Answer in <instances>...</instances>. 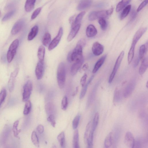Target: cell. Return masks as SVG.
Returning a JSON list of instances; mask_svg holds the SVG:
<instances>
[{"mask_svg":"<svg viewBox=\"0 0 148 148\" xmlns=\"http://www.w3.org/2000/svg\"><path fill=\"white\" fill-rule=\"evenodd\" d=\"M84 59L74 62L72 65L70 69V73L72 76L74 75L82 66L84 62Z\"/></svg>","mask_w":148,"mask_h":148,"instance_id":"obj_14","label":"cell"},{"mask_svg":"<svg viewBox=\"0 0 148 148\" xmlns=\"http://www.w3.org/2000/svg\"><path fill=\"white\" fill-rule=\"evenodd\" d=\"M147 42L145 45L144 44L141 45L140 47L139 50V57L140 60L142 59L147 49Z\"/></svg>","mask_w":148,"mask_h":148,"instance_id":"obj_31","label":"cell"},{"mask_svg":"<svg viewBox=\"0 0 148 148\" xmlns=\"http://www.w3.org/2000/svg\"><path fill=\"white\" fill-rule=\"evenodd\" d=\"M51 41V36L48 32H46L44 34L42 39L43 45L46 47L48 46Z\"/></svg>","mask_w":148,"mask_h":148,"instance_id":"obj_26","label":"cell"},{"mask_svg":"<svg viewBox=\"0 0 148 148\" xmlns=\"http://www.w3.org/2000/svg\"><path fill=\"white\" fill-rule=\"evenodd\" d=\"M19 44L18 39L14 40L10 45L7 54L8 62L10 63L12 61L16 53V50Z\"/></svg>","mask_w":148,"mask_h":148,"instance_id":"obj_3","label":"cell"},{"mask_svg":"<svg viewBox=\"0 0 148 148\" xmlns=\"http://www.w3.org/2000/svg\"><path fill=\"white\" fill-rule=\"evenodd\" d=\"M10 131V126L8 125H5L0 136V143L1 144H4L6 142Z\"/></svg>","mask_w":148,"mask_h":148,"instance_id":"obj_9","label":"cell"},{"mask_svg":"<svg viewBox=\"0 0 148 148\" xmlns=\"http://www.w3.org/2000/svg\"><path fill=\"white\" fill-rule=\"evenodd\" d=\"M96 91L97 88H94L90 95L89 99V104H91L94 100Z\"/></svg>","mask_w":148,"mask_h":148,"instance_id":"obj_45","label":"cell"},{"mask_svg":"<svg viewBox=\"0 0 148 148\" xmlns=\"http://www.w3.org/2000/svg\"><path fill=\"white\" fill-rule=\"evenodd\" d=\"M36 0H26L25 8L27 12H29L32 11L34 8Z\"/></svg>","mask_w":148,"mask_h":148,"instance_id":"obj_24","label":"cell"},{"mask_svg":"<svg viewBox=\"0 0 148 148\" xmlns=\"http://www.w3.org/2000/svg\"><path fill=\"white\" fill-rule=\"evenodd\" d=\"M24 23L23 19H19L14 24L11 30L12 35H15L18 33L22 29Z\"/></svg>","mask_w":148,"mask_h":148,"instance_id":"obj_13","label":"cell"},{"mask_svg":"<svg viewBox=\"0 0 148 148\" xmlns=\"http://www.w3.org/2000/svg\"><path fill=\"white\" fill-rule=\"evenodd\" d=\"M33 89L32 82L29 80L27 81L24 86L23 93V100L26 102L29 99Z\"/></svg>","mask_w":148,"mask_h":148,"instance_id":"obj_5","label":"cell"},{"mask_svg":"<svg viewBox=\"0 0 148 148\" xmlns=\"http://www.w3.org/2000/svg\"><path fill=\"white\" fill-rule=\"evenodd\" d=\"M135 86L134 83H129L125 88L123 92V96L125 98H127L130 96L132 93Z\"/></svg>","mask_w":148,"mask_h":148,"instance_id":"obj_20","label":"cell"},{"mask_svg":"<svg viewBox=\"0 0 148 148\" xmlns=\"http://www.w3.org/2000/svg\"><path fill=\"white\" fill-rule=\"evenodd\" d=\"M92 3V0H81L77 6V9L80 11L86 9L90 6Z\"/></svg>","mask_w":148,"mask_h":148,"instance_id":"obj_17","label":"cell"},{"mask_svg":"<svg viewBox=\"0 0 148 148\" xmlns=\"http://www.w3.org/2000/svg\"><path fill=\"white\" fill-rule=\"evenodd\" d=\"M99 113L98 112H96L92 122V129L94 132L96 129L97 126L99 121Z\"/></svg>","mask_w":148,"mask_h":148,"instance_id":"obj_38","label":"cell"},{"mask_svg":"<svg viewBox=\"0 0 148 148\" xmlns=\"http://www.w3.org/2000/svg\"><path fill=\"white\" fill-rule=\"evenodd\" d=\"M136 13L135 10H133L130 15V21H132L135 18L136 16Z\"/></svg>","mask_w":148,"mask_h":148,"instance_id":"obj_52","label":"cell"},{"mask_svg":"<svg viewBox=\"0 0 148 148\" xmlns=\"http://www.w3.org/2000/svg\"><path fill=\"white\" fill-rule=\"evenodd\" d=\"M146 87L147 88H148V81L146 83Z\"/></svg>","mask_w":148,"mask_h":148,"instance_id":"obj_58","label":"cell"},{"mask_svg":"<svg viewBox=\"0 0 148 148\" xmlns=\"http://www.w3.org/2000/svg\"><path fill=\"white\" fill-rule=\"evenodd\" d=\"M31 140L35 146L37 147L39 146V143L38 138L35 131L32 132L31 134Z\"/></svg>","mask_w":148,"mask_h":148,"instance_id":"obj_37","label":"cell"},{"mask_svg":"<svg viewBox=\"0 0 148 148\" xmlns=\"http://www.w3.org/2000/svg\"><path fill=\"white\" fill-rule=\"evenodd\" d=\"M93 77L94 76H92L89 79L86 84H85V85L82 87L83 88L82 89L79 96V99H83L87 91L88 85L91 82Z\"/></svg>","mask_w":148,"mask_h":148,"instance_id":"obj_28","label":"cell"},{"mask_svg":"<svg viewBox=\"0 0 148 148\" xmlns=\"http://www.w3.org/2000/svg\"><path fill=\"white\" fill-rule=\"evenodd\" d=\"M81 25V24L80 23L72 27V29L67 37L68 42H70L75 38L79 30Z\"/></svg>","mask_w":148,"mask_h":148,"instance_id":"obj_16","label":"cell"},{"mask_svg":"<svg viewBox=\"0 0 148 148\" xmlns=\"http://www.w3.org/2000/svg\"><path fill=\"white\" fill-rule=\"evenodd\" d=\"M113 11V8H112L110 9L106 10V12L108 15H111Z\"/></svg>","mask_w":148,"mask_h":148,"instance_id":"obj_55","label":"cell"},{"mask_svg":"<svg viewBox=\"0 0 148 148\" xmlns=\"http://www.w3.org/2000/svg\"><path fill=\"white\" fill-rule=\"evenodd\" d=\"M98 23L100 26L101 29L103 30H105L107 27V24L106 21L104 18L99 19Z\"/></svg>","mask_w":148,"mask_h":148,"instance_id":"obj_42","label":"cell"},{"mask_svg":"<svg viewBox=\"0 0 148 148\" xmlns=\"http://www.w3.org/2000/svg\"><path fill=\"white\" fill-rule=\"evenodd\" d=\"M94 132V131L92 128L88 135L85 143L87 144L88 147L89 148L92 147V146Z\"/></svg>","mask_w":148,"mask_h":148,"instance_id":"obj_29","label":"cell"},{"mask_svg":"<svg viewBox=\"0 0 148 148\" xmlns=\"http://www.w3.org/2000/svg\"><path fill=\"white\" fill-rule=\"evenodd\" d=\"M78 87H77L76 88V89H75V91L73 93V96H75L77 94V93L78 92Z\"/></svg>","mask_w":148,"mask_h":148,"instance_id":"obj_57","label":"cell"},{"mask_svg":"<svg viewBox=\"0 0 148 148\" xmlns=\"http://www.w3.org/2000/svg\"><path fill=\"white\" fill-rule=\"evenodd\" d=\"M18 71V69H16L11 73L8 83V88L10 92H12L14 89L15 78L17 75Z\"/></svg>","mask_w":148,"mask_h":148,"instance_id":"obj_12","label":"cell"},{"mask_svg":"<svg viewBox=\"0 0 148 148\" xmlns=\"http://www.w3.org/2000/svg\"><path fill=\"white\" fill-rule=\"evenodd\" d=\"M148 66L147 57H145L142 60L139 69V73L140 75H143L146 71Z\"/></svg>","mask_w":148,"mask_h":148,"instance_id":"obj_19","label":"cell"},{"mask_svg":"<svg viewBox=\"0 0 148 148\" xmlns=\"http://www.w3.org/2000/svg\"><path fill=\"white\" fill-rule=\"evenodd\" d=\"M32 108V104L29 100L26 101L23 113L25 115H28L30 112Z\"/></svg>","mask_w":148,"mask_h":148,"instance_id":"obj_39","label":"cell"},{"mask_svg":"<svg viewBox=\"0 0 148 148\" xmlns=\"http://www.w3.org/2000/svg\"><path fill=\"white\" fill-rule=\"evenodd\" d=\"M87 76V74H85L82 76L80 79V83L82 87L83 86L86 84Z\"/></svg>","mask_w":148,"mask_h":148,"instance_id":"obj_50","label":"cell"},{"mask_svg":"<svg viewBox=\"0 0 148 148\" xmlns=\"http://www.w3.org/2000/svg\"><path fill=\"white\" fill-rule=\"evenodd\" d=\"M140 59L139 56L137 57L135 59L134 64V67L135 68L137 66L139 63Z\"/></svg>","mask_w":148,"mask_h":148,"instance_id":"obj_53","label":"cell"},{"mask_svg":"<svg viewBox=\"0 0 148 148\" xmlns=\"http://www.w3.org/2000/svg\"><path fill=\"white\" fill-rule=\"evenodd\" d=\"M57 139L61 147L64 148L65 146V136L64 132H62L57 136Z\"/></svg>","mask_w":148,"mask_h":148,"instance_id":"obj_35","label":"cell"},{"mask_svg":"<svg viewBox=\"0 0 148 148\" xmlns=\"http://www.w3.org/2000/svg\"><path fill=\"white\" fill-rule=\"evenodd\" d=\"M131 0H122L117 5L116 8V12H119L126 7Z\"/></svg>","mask_w":148,"mask_h":148,"instance_id":"obj_30","label":"cell"},{"mask_svg":"<svg viewBox=\"0 0 148 148\" xmlns=\"http://www.w3.org/2000/svg\"><path fill=\"white\" fill-rule=\"evenodd\" d=\"M80 115H77L74 119L72 122V127L73 129L75 130L77 128L80 119Z\"/></svg>","mask_w":148,"mask_h":148,"instance_id":"obj_41","label":"cell"},{"mask_svg":"<svg viewBox=\"0 0 148 148\" xmlns=\"http://www.w3.org/2000/svg\"><path fill=\"white\" fill-rule=\"evenodd\" d=\"M63 29L62 27L60 28L56 36L51 41L48 46V49L51 51L54 49L59 43L63 34Z\"/></svg>","mask_w":148,"mask_h":148,"instance_id":"obj_6","label":"cell"},{"mask_svg":"<svg viewBox=\"0 0 148 148\" xmlns=\"http://www.w3.org/2000/svg\"><path fill=\"white\" fill-rule=\"evenodd\" d=\"M45 70L44 61L39 60L36 67L35 73L36 77L38 80L41 79L43 75Z\"/></svg>","mask_w":148,"mask_h":148,"instance_id":"obj_8","label":"cell"},{"mask_svg":"<svg viewBox=\"0 0 148 148\" xmlns=\"http://www.w3.org/2000/svg\"><path fill=\"white\" fill-rule=\"evenodd\" d=\"M66 77L65 65L63 62L60 63L58 67L57 78L58 85L60 89L64 87Z\"/></svg>","mask_w":148,"mask_h":148,"instance_id":"obj_1","label":"cell"},{"mask_svg":"<svg viewBox=\"0 0 148 148\" xmlns=\"http://www.w3.org/2000/svg\"><path fill=\"white\" fill-rule=\"evenodd\" d=\"M88 67V63H86L83 65L82 69L84 71H85L87 69Z\"/></svg>","mask_w":148,"mask_h":148,"instance_id":"obj_56","label":"cell"},{"mask_svg":"<svg viewBox=\"0 0 148 148\" xmlns=\"http://www.w3.org/2000/svg\"><path fill=\"white\" fill-rule=\"evenodd\" d=\"M147 29V28L146 27H142L139 29L134 34L132 44L136 46L138 42L146 32Z\"/></svg>","mask_w":148,"mask_h":148,"instance_id":"obj_15","label":"cell"},{"mask_svg":"<svg viewBox=\"0 0 148 148\" xmlns=\"http://www.w3.org/2000/svg\"><path fill=\"white\" fill-rule=\"evenodd\" d=\"M16 10H14L6 14L2 19V21H5L10 19L14 14Z\"/></svg>","mask_w":148,"mask_h":148,"instance_id":"obj_43","label":"cell"},{"mask_svg":"<svg viewBox=\"0 0 148 148\" xmlns=\"http://www.w3.org/2000/svg\"><path fill=\"white\" fill-rule=\"evenodd\" d=\"M38 31V27L37 25L33 26L29 33L27 37V40L29 41L32 40L37 35Z\"/></svg>","mask_w":148,"mask_h":148,"instance_id":"obj_22","label":"cell"},{"mask_svg":"<svg viewBox=\"0 0 148 148\" xmlns=\"http://www.w3.org/2000/svg\"><path fill=\"white\" fill-rule=\"evenodd\" d=\"M104 146L106 148H109L113 144V132H110L106 136L104 140Z\"/></svg>","mask_w":148,"mask_h":148,"instance_id":"obj_23","label":"cell"},{"mask_svg":"<svg viewBox=\"0 0 148 148\" xmlns=\"http://www.w3.org/2000/svg\"><path fill=\"white\" fill-rule=\"evenodd\" d=\"M135 139L132 134L130 132H127L125 134L124 143L128 147L133 148L134 147Z\"/></svg>","mask_w":148,"mask_h":148,"instance_id":"obj_10","label":"cell"},{"mask_svg":"<svg viewBox=\"0 0 148 148\" xmlns=\"http://www.w3.org/2000/svg\"><path fill=\"white\" fill-rule=\"evenodd\" d=\"M108 16L106 10L92 11L89 14L88 18L89 21H92L98 18H104Z\"/></svg>","mask_w":148,"mask_h":148,"instance_id":"obj_7","label":"cell"},{"mask_svg":"<svg viewBox=\"0 0 148 148\" xmlns=\"http://www.w3.org/2000/svg\"><path fill=\"white\" fill-rule=\"evenodd\" d=\"M19 124V121L16 120L14 123L12 127V130L14 136L16 138L18 137V135L20 132V130L18 129Z\"/></svg>","mask_w":148,"mask_h":148,"instance_id":"obj_40","label":"cell"},{"mask_svg":"<svg viewBox=\"0 0 148 148\" xmlns=\"http://www.w3.org/2000/svg\"><path fill=\"white\" fill-rule=\"evenodd\" d=\"M45 53V47L41 45L39 47L38 52L37 56L39 60L44 61Z\"/></svg>","mask_w":148,"mask_h":148,"instance_id":"obj_27","label":"cell"},{"mask_svg":"<svg viewBox=\"0 0 148 148\" xmlns=\"http://www.w3.org/2000/svg\"><path fill=\"white\" fill-rule=\"evenodd\" d=\"M83 47L82 46L77 43L74 49L70 51L71 62H75L83 58L82 54Z\"/></svg>","mask_w":148,"mask_h":148,"instance_id":"obj_2","label":"cell"},{"mask_svg":"<svg viewBox=\"0 0 148 148\" xmlns=\"http://www.w3.org/2000/svg\"><path fill=\"white\" fill-rule=\"evenodd\" d=\"M148 0H145L139 5L138 8L137 12H138L140 11L143 8H144L147 4Z\"/></svg>","mask_w":148,"mask_h":148,"instance_id":"obj_49","label":"cell"},{"mask_svg":"<svg viewBox=\"0 0 148 148\" xmlns=\"http://www.w3.org/2000/svg\"><path fill=\"white\" fill-rule=\"evenodd\" d=\"M1 16V11H0V17Z\"/></svg>","mask_w":148,"mask_h":148,"instance_id":"obj_59","label":"cell"},{"mask_svg":"<svg viewBox=\"0 0 148 148\" xmlns=\"http://www.w3.org/2000/svg\"><path fill=\"white\" fill-rule=\"evenodd\" d=\"M36 129L38 132L40 134L42 133L44 131V127L41 125H39L37 126Z\"/></svg>","mask_w":148,"mask_h":148,"instance_id":"obj_51","label":"cell"},{"mask_svg":"<svg viewBox=\"0 0 148 148\" xmlns=\"http://www.w3.org/2000/svg\"><path fill=\"white\" fill-rule=\"evenodd\" d=\"M86 35L87 37L91 38L95 36L97 34V30L92 25H88L86 29Z\"/></svg>","mask_w":148,"mask_h":148,"instance_id":"obj_18","label":"cell"},{"mask_svg":"<svg viewBox=\"0 0 148 148\" xmlns=\"http://www.w3.org/2000/svg\"><path fill=\"white\" fill-rule=\"evenodd\" d=\"M85 14V12L83 11L78 14L74 20L73 24L71 25L72 27L80 23L83 17Z\"/></svg>","mask_w":148,"mask_h":148,"instance_id":"obj_34","label":"cell"},{"mask_svg":"<svg viewBox=\"0 0 148 148\" xmlns=\"http://www.w3.org/2000/svg\"><path fill=\"white\" fill-rule=\"evenodd\" d=\"M124 51H122L118 57L115 63L113 70L108 79V82L109 84L111 83L112 82L117 70L120 66L121 61L124 57Z\"/></svg>","mask_w":148,"mask_h":148,"instance_id":"obj_4","label":"cell"},{"mask_svg":"<svg viewBox=\"0 0 148 148\" xmlns=\"http://www.w3.org/2000/svg\"><path fill=\"white\" fill-rule=\"evenodd\" d=\"M121 99V94L118 88H115L113 96V102L114 104H116L119 102Z\"/></svg>","mask_w":148,"mask_h":148,"instance_id":"obj_33","label":"cell"},{"mask_svg":"<svg viewBox=\"0 0 148 148\" xmlns=\"http://www.w3.org/2000/svg\"><path fill=\"white\" fill-rule=\"evenodd\" d=\"M79 134L78 130L76 129L74 132L73 135V148H79Z\"/></svg>","mask_w":148,"mask_h":148,"instance_id":"obj_25","label":"cell"},{"mask_svg":"<svg viewBox=\"0 0 148 148\" xmlns=\"http://www.w3.org/2000/svg\"><path fill=\"white\" fill-rule=\"evenodd\" d=\"M106 57L105 55L101 57L96 62L92 70V72L93 73H96L99 69L104 62Z\"/></svg>","mask_w":148,"mask_h":148,"instance_id":"obj_21","label":"cell"},{"mask_svg":"<svg viewBox=\"0 0 148 148\" xmlns=\"http://www.w3.org/2000/svg\"><path fill=\"white\" fill-rule=\"evenodd\" d=\"M47 121L50 122L51 125L53 127H55L56 122L55 120V117L52 114H50L47 119Z\"/></svg>","mask_w":148,"mask_h":148,"instance_id":"obj_48","label":"cell"},{"mask_svg":"<svg viewBox=\"0 0 148 148\" xmlns=\"http://www.w3.org/2000/svg\"><path fill=\"white\" fill-rule=\"evenodd\" d=\"M131 5L125 7L121 14L120 18L121 20L123 19L127 15L131 10Z\"/></svg>","mask_w":148,"mask_h":148,"instance_id":"obj_36","label":"cell"},{"mask_svg":"<svg viewBox=\"0 0 148 148\" xmlns=\"http://www.w3.org/2000/svg\"><path fill=\"white\" fill-rule=\"evenodd\" d=\"M6 95V90L5 89H2L0 92V106L5 100Z\"/></svg>","mask_w":148,"mask_h":148,"instance_id":"obj_44","label":"cell"},{"mask_svg":"<svg viewBox=\"0 0 148 148\" xmlns=\"http://www.w3.org/2000/svg\"><path fill=\"white\" fill-rule=\"evenodd\" d=\"M92 49L93 54L95 56H98L103 53L104 47L98 42H96L93 44Z\"/></svg>","mask_w":148,"mask_h":148,"instance_id":"obj_11","label":"cell"},{"mask_svg":"<svg viewBox=\"0 0 148 148\" xmlns=\"http://www.w3.org/2000/svg\"><path fill=\"white\" fill-rule=\"evenodd\" d=\"M42 8V7H40L38 8L34 11L31 16V19L32 20H33L35 19L37 17L40 12Z\"/></svg>","mask_w":148,"mask_h":148,"instance_id":"obj_47","label":"cell"},{"mask_svg":"<svg viewBox=\"0 0 148 148\" xmlns=\"http://www.w3.org/2000/svg\"><path fill=\"white\" fill-rule=\"evenodd\" d=\"M68 104L67 97L66 96H64L62 98L61 102V108L63 110H66Z\"/></svg>","mask_w":148,"mask_h":148,"instance_id":"obj_46","label":"cell"},{"mask_svg":"<svg viewBox=\"0 0 148 148\" xmlns=\"http://www.w3.org/2000/svg\"><path fill=\"white\" fill-rule=\"evenodd\" d=\"M13 2L10 3L7 5L5 8V9L7 10H8L13 7L15 4Z\"/></svg>","mask_w":148,"mask_h":148,"instance_id":"obj_54","label":"cell"},{"mask_svg":"<svg viewBox=\"0 0 148 148\" xmlns=\"http://www.w3.org/2000/svg\"><path fill=\"white\" fill-rule=\"evenodd\" d=\"M135 45L132 44L129 51L127 56V61L129 64L132 62L134 55V50Z\"/></svg>","mask_w":148,"mask_h":148,"instance_id":"obj_32","label":"cell"}]
</instances>
